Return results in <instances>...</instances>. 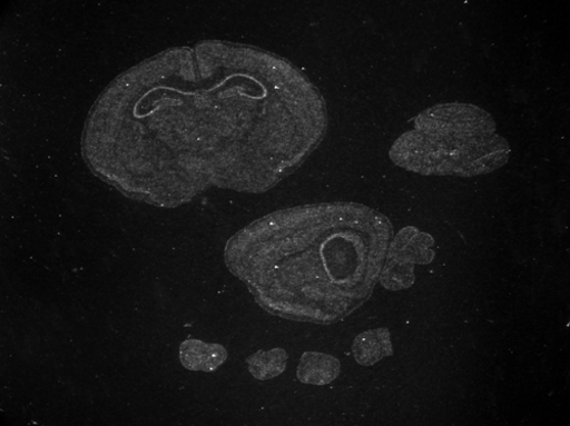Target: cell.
I'll return each mask as SVG.
<instances>
[{
  "instance_id": "1",
  "label": "cell",
  "mask_w": 570,
  "mask_h": 426,
  "mask_svg": "<svg viewBox=\"0 0 570 426\" xmlns=\"http://www.w3.org/2000/svg\"><path fill=\"white\" fill-rule=\"evenodd\" d=\"M320 89L259 47H173L112 80L85 121L89 170L127 198L177 208L217 187L264 195L322 145Z\"/></svg>"
},
{
  "instance_id": "2",
  "label": "cell",
  "mask_w": 570,
  "mask_h": 426,
  "mask_svg": "<svg viewBox=\"0 0 570 426\" xmlns=\"http://www.w3.org/2000/svg\"><path fill=\"white\" fill-rule=\"evenodd\" d=\"M394 235L390 218L367 206L306 205L237 231L225 262L271 315L330 325L370 300Z\"/></svg>"
},
{
  "instance_id": "3",
  "label": "cell",
  "mask_w": 570,
  "mask_h": 426,
  "mask_svg": "<svg viewBox=\"0 0 570 426\" xmlns=\"http://www.w3.org/2000/svg\"><path fill=\"white\" fill-rule=\"evenodd\" d=\"M508 140L493 117L466 103L436 105L419 113L413 129L400 136L390 151L395 166L424 177H478L510 159Z\"/></svg>"
},
{
  "instance_id": "4",
  "label": "cell",
  "mask_w": 570,
  "mask_h": 426,
  "mask_svg": "<svg viewBox=\"0 0 570 426\" xmlns=\"http://www.w3.org/2000/svg\"><path fill=\"white\" fill-rule=\"evenodd\" d=\"M433 236L409 226L394 235L379 283L391 291L413 286L414 265L431 264L435 258Z\"/></svg>"
},
{
  "instance_id": "5",
  "label": "cell",
  "mask_w": 570,
  "mask_h": 426,
  "mask_svg": "<svg viewBox=\"0 0 570 426\" xmlns=\"http://www.w3.org/2000/svg\"><path fill=\"white\" fill-rule=\"evenodd\" d=\"M341 371L342 364L336 357L307 351L301 358L297 377L304 385L324 387L337 380Z\"/></svg>"
},
{
  "instance_id": "6",
  "label": "cell",
  "mask_w": 570,
  "mask_h": 426,
  "mask_svg": "<svg viewBox=\"0 0 570 426\" xmlns=\"http://www.w3.org/2000/svg\"><path fill=\"white\" fill-rule=\"evenodd\" d=\"M352 350L356 363L366 367L393 356L390 329L382 327L366 330L355 338Z\"/></svg>"
},
{
  "instance_id": "7",
  "label": "cell",
  "mask_w": 570,
  "mask_h": 426,
  "mask_svg": "<svg viewBox=\"0 0 570 426\" xmlns=\"http://www.w3.org/2000/svg\"><path fill=\"white\" fill-rule=\"evenodd\" d=\"M226 358L227 351L220 345L188 340L180 346V361L187 369L214 371Z\"/></svg>"
},
{
  "instance_id": "8",
  "label": "cell",
  "mask_w": 570,
  "mask_h": 426,
  "mask_svg": "<svg viewBox=\"0 0 570 426\" xmlns=\"http://www.w3.org/2000/svg\"><path fill=\"white\" fill-rule=\"evenodd\" d=\"M288 354L282 348L258 351L247 359L250 373L261 382L272 380L287 368Z\"/></svg>"
}]
</instances>
